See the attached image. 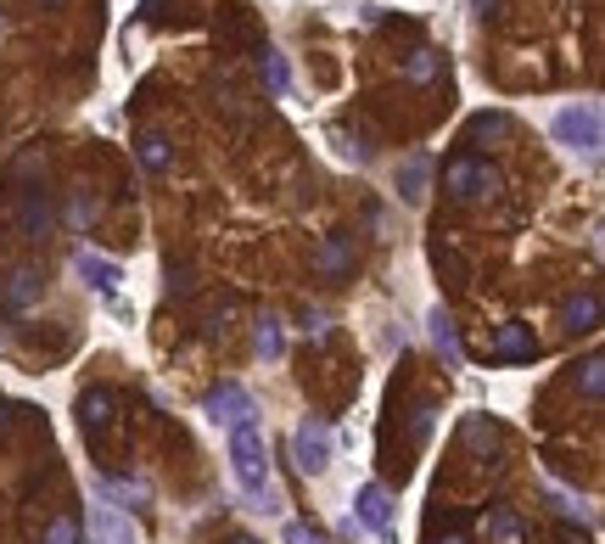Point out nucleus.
I'll return each instance as SVG.
<instances>
[{"label": "nucleus", "instance_id": "1", "mask_svg": "<svg viewBox=\"0 0 605 544\" xmlns=\"http://www.w3.org/2000/svg\"><path fill=\"white\" fill-rule=\"evenodd\" d=\"M230 472H236V483L253 494L258 511H281L275 488H269V444H264V427H258V421L230 427Z\"/></svg>", "mask_w": 605, "mask_h": 544}, {"label": "nucleus", "instance_id": "2", "mask_svg": "<svg viewBox=\"0 0 605 544\" xmlns=\"http://www.w3.org/2000/svg\"><path fill=\"white\" fill-rule=\"evenodd\" d=\"M549 135H555V146H566L572 158L583 163H600V107L594 101H572V107H561V113L549 118Z\"/></svg>", "mask_w": 605, "mask_h": 544}, {"label": "nucleus", "instance_id": "3", "mask_svg": "<svg viewBox=\"0 0 605 544\" xmlns=\"http://www.w3.org/2000/svg\"><path fill=\"white\" fill-rule=\"evenodd\" d=\"M443 186H449V197L477 202V197H493V191H499V169L482 163V158H471V152H460V158L443 163Z\"/></svg>", "mask_w": 605, "mask_h": 544}, {"label": "nucleus", "instance_id": "4", "mask_svg": "<svg viewBox=\"0 0 605 544\" xmlns=\"http://www.w3.org/2000/svg\"><path fill=\"white\" fill-rule=\"evenodd\" d=\"M292 455H297V472L303 477H320L325 466H331V427L325 421H297V432H292Z\"/></svg>", "mask_w": 605, "mask_h": 544}, {"label": "nucleus", "instance_id": "5", "mask_svg": "<svg viewBox=\"0 0 605 544\" xmlns=\"http://www.w3.org/2000/svg\"><path fill=\"white\" fill-rule=\"evenodd\" d=\"M202 416H208V421H225V427H241V421L258 416V404H253V393H247V387L225 382V387H213L208 399H202Z\"/></svg>", "mask_w": 605, "mask_h": 544}, {"label": "nucleus", "instance_id": "6", "mask_svg": "<svg viewBox=\"0 0 605 544\" xmlns=\"http://www.w3.org/2000/svg\"><path fill=\"white\" fill-rule=\"evenodd\" d=\"M85 533H90V544H141V528L129 522L118 505H90V516H85Z\"/></svg>", "mask_w": 605, "mask_h": 544}, {"label": "nucleus", "instance_id": "7", "mask_svg": "<svg viewBox=\"0 0 605 544\" xmlns=\"http://www.w3.org/2000/svg\"><path fill=\"white\" fill-rule=\"evenodd\" d=\"M113 410H118L113 387H90V393H79V427H85L90 444H101V438H107V427H113Z\"/></svg>", "mask_w": 605, "mask_h": 544}, {"label": "nucleus", "instance_id": "8", "mask_svg": "<svg viewBox=\"0 0 605 544\" xmlns=\"http://www.w3.org/2000/svg\"><path fill=\"white\" fill-rule=\"evenodd\" d=\"M353 522H359V528L387 533V528H393V494H387L381 483H365L359 494H353Z\"/></svg>", "mask_w": 605, "mask_h": 544}, {"label": "nucleus", "instance_id": "9", "mask_svg": "<svg viewBox=\"0 0 605 544\" xmlns=\"http://www.w3.org/2000/svg\"><path fill=\"white\" fill-rule=\"evenodd\" d=\"M73 275H79V281H85L90 292H101V298H113V292H118V281H124V270H118L113 258L85 253V247L73 253Z\"/></svg>", "mask_w": 605, "mask_h": 544}, {"label": "nucleus", "instance_id": "10", "mask_svg": "<svg viewBox=\"0 0 605 544\" xmlns=\"http://www.w3.org/2000/svg\"><path fill=\"white\" fill-rule=\"evenodd\" d=\"M538 354V337L533 326H521V320H505L499 337H493V359H505V365H527Z\"/></svg>", "mask_w": 605, "mask_h": 544}, {"label": "nucleus", "instance_id": "11", "mask_svg": "<svg viewBox=\"0 0 605 544\" xmlns=\"http://www.w3.org/2000/svg\"><path fill=\"white\" fill-rule=\"evenodd\" d=\"M314 270L325 275V281H348L353 275V236H325L320 247H314Z\"/></svg>", "mask_w": 605, "mask_h": 544}, {"label": "nucleus", "instance_id": "12", "mask_svg": "<svg viewBox=\"0 0 605 544\" xmlns=\"http://www.w3.org/2000/svg\"><path fill=\"white\" fill-rule=\"evenodd\" d=\"M426 331H432V343H437V354L449 359V365H460L465 359V348H460V331H454V315L437 303L432 315H426Z\"/></svg>", "mask_w": 605, "mask_h": 544}, {"label": "nucleus", "instance_id": "13", "mask_svg": "<svg viewBox=\"0 0 605 544\" xmlns=\"http://www.w3.org/2000/svg\"><path fill=\"white\" fill-rule=\"evenodd\" d=\"M561 326L572 331H600V292H577V298H566V309H561Z\"/></svg>", "mask_w": 605, "mask_h": 544}, {"label": "nucleus", "instance_id": "14", "mask_svg": "<svg viewBox=\"0 0 605 544\" xmlns=\"http://www.w3.org/2000/svg\"><path fill=\"white\" fill-rule=\"evenodd\" d=\"M426 174H432V158H426V152H409V158L398 163V197L421 202L426 197Z\"/></svg>", "mask_w": 605, "mask_h": 544}, {"label": "nucleus", "instance_id": "15", "mask_svg": "<svg viewBox=\"0 0 605 544\" xmlns=\"http://www.w3.org/2000/svg\"><path fill=\"white\" fill-rule=\"evenodd\" d=\"M135 158H141V169H146V174H169V163H174V146H169V135H157V129H146L141 141H135Z\"/></svg>", "mask_w": 605, "mask_h": 544}, {"label": "nucleus", "instance_id": "16", "mask_svg": "<svg viewBox=\"0 0 605 544\" xmlns=\"http://www.w3.org/2000/svg\"><path fill=\"white\" fill-rule=\"evenodd\" d=\"M40 298V270H29V264H23V270H12V281H6V292H0V303H6V309H29V303Z\"/></svg>", "mask_w": 605, "mask_h": 544}, {"label": "nucleus", "instance_id": "17", "mask_svg": "<svg viewBox=\"0 0 605 544\" xmlns=\"http://www.w3.org/2000/svg\"><path fill=\"white\" fill-rule=\"evenodd\" d=\"M17 225H23V236H34V242L45 236V225H51V208H45V191H23V202H17Z\"/></svg>", "mask_w": 605, "mask_h": 544}, {"label": "nucleus", "instance_id": "18", "mask_svg": "<svg viewBox=\"0 0 605 544\" xmlns=\"http://www.w3.org/2000/svg\"><path fill=\"white\" fill-rule=\"evenodd\" d=\"M258 62H264L269 90H275V96H286V90H292V68H286V57H281V51H269V45H258Z\"/></svg>", "mask_w": 605, "mask_h": 544}, {"label": "nucleus", "instance_id": "19", "mask_svg": "<svg viewBox=\"0 0 605 544\" xmlns=\"http://www.w3.org/2000/svg\"><path fill=\"white\" fill-rule=\"evenodd\" d=\"M437 73H443V57H437V51H415V57L404 62V79H409V85H432Z\"/></svg>", "mask_w": 605, "mask_h": 544}, {"label": "nucleus", "instance_id": "20", "mask_svg": "<svg viewBox=\"0 0 605 544\" xmlns=\"http://www.w3.org/2000/svg\"><path fill=\"white\" fill-rule=\"evenodd\" d=\"M253 343H258V354H264V359H281V354H286L281 320H275V315H264V320H258V331H253Z\"/></svg>", "mask_w": 605, "mask_h": 544}, {"label": "nucleus", "instance_id": "21", "mask_svg": "<svg viewBox=\"0 0 605 544\" xmlns=\"http://www.w3.org/2000/svg\"><path fill=\"white\" fill-rule=\"evenodd\" d=\"M577 387H583V399L600 404V393H605V359L600 354H589L583 365H577Z\"/></svg>", "mask_w": 605, "mask_h": 544}, {"label": "nucleus", "instance_id": "22", "mask_svg": "<svg viewBox=\"0 0 605 544\" xmlns=\"http://www.w3.org/2000/svg\"><path fill=\"white\" fill-rule=\"evenodd\" d=\"M465 444L471 449H499V427L482 416H465Z\"/></svg>", "mask_w": 605, "mask_h": 544}, {"label": "nucleus", "instance_id": "23", "mask_svg": "<svg viewBox=\"0 0 605 544\" xmlns=\"http://www.w3.org/2000/svg\"><path fill=\"white\" fill-rule=\"evenodd\" d=\"M432 258H437V270H449V275H454V287H465V281H471V270H465V258L454 253V247L437 242V247H432Z\"/></svg>", "mask_w": 605, "mask_h": 544}, {"label": "nucleus", "instance_id": "24", "mask_svg": "<svg viewBox=\"0 0 605 544\" xmlns=\"http://www.w3.org/2000/svg\"><path fill=\"white\" fill-rule=\"evenodd\" d=\"M96 219H101V202L79 191V197H73V208H68V225H73V230H85V225H96Z\"/></svg>", "mask_w": 605, "mask_h": 544}, {"label": "nucleus", "instance_id": "25", "mask_svg": "<svg viewBox=\"0 0 605 544\" xmlns=\"http://www.w3.org/2000/svg\"><path fill=\"white\" fill-rule=\"evenodd\" d=\"M505 129H510V118H505V113H482L477 124H471V135H477V141H482V135H488V141H499Z\"/></svg>", "mask_w": 605, "mask_h": 544}, {"label": "nucleus", "instance_id": "26", "mask_svg": "<svg viewBox=\"0 0 605 544\" xmlns=\"http://www.w3.org/2000/svg\"><path fill=\"white\" fill-rule=\"evenodd\" d=\"M45 544H79V522H73V516H57V522L45 528Z\"/></svg>", "mask_w": 605, "mask_h": 544}, {"label": "nucleus", "instance_id": "27", "mask_svg": "<svg viewBox=\"0 0 605 544\" xmlns=\"http://www.w3.org/2000/svg\"><path fill=\"white\" fill-rule=\"evenodd\" d=\"M286 544H325V533L309 522H286Z\"/></svg>", "mask_w": 605, "mask_h": 544}, {"label": "nucleus", "instance_id": "28", "mask_svg": "<svg viewBox=\"0 0 605 544\" xmlns=\"http://www.w3.org/2000/svg\"><path fill=\"white\" fill-rule=\"evenodd\" d=\"M493 533H499L505 544H516V539H521V528H516V516H510V511H493Z\"/></svg>", "mask_w": 605, "mask_h": 544}, {"label": "nucleus", "instance_id": "29", "mask_svg": "<svg viewBox=\"0 0 605 544\" xmlns=\"http://www.w3.org/2000/svg\"><path fill=\"white\" fill-rule=\"evenodd\" d=\"M432 416H437L432 404H421V410H415V421H409V427H415V438H426V432H432Z\"/></svg>", "mask_w": 605, "mask_h": 544}, {"label": "nucleus", "instance_id": "30", "mask_svg": "<svg viewBox=\"0 0 605 544\" xmlns=\"http://www.w3.org/2000/svg\"><path fill=\"white\" fill-rule=\"evenodd\" d=\"M303 331H309V337H325V331H331V320L314 309V315H303Z\"/></svg>", "mask_w": 605, "mask_h": 544}, {"label": "nucleus", "instance_id": "31", "mask_svg": "<svg viewBox=\"0 0 605 544\" xmlns=\"http://www.w3.org/2000/svg\"><path fill=\"white\" fill-rule=\"evenodd\" d=\"M471 6H477V17H493V12H499V0H471Z\"/></svg>", "mask_w": 605, "mask_h": 544}, {"label": "nucleus", "instance_id": "32", "mask_svg": "<svg viewBox=\"0 0 605 544\" xmlns=\"http://www.w3.org/2000/svg\"><path fill=\"white\" fill-rule=\"evenodd\" d=\"M561 544H589V533H583V539H577L572 528H561Z\"/></svg>", "mask_w": 605, "mask_h": 544}, {"label": "nucleus", "instance_id": "33", "mask_svg": "<svg viewBox=\"0 0 605 544\" xmlns=\"http://www.w3.org/2000/svg\"><path fill=\"white\" fill-rule=\"evenodd\" d=\"M437 544H471V539H465V533H460V528H454V533H449V539H437Z\"/></svg>", "mask_w": 605, "mask_h": 544}, {"label": "nucleus", "instance_id": "34", "mask_svg": "<svg viewBox=\"0 0 605 544\" xmlns=\"http://www.w3.org/2000/svg\"><path fill=\"white\" fill-rule=\"evenodd\" d=\"M0 432H6V399H0Z\"/></svg>", "mask_w": 605, "mask_h": 544}, {"label": "nucleus", "instance_id": "35", "mask_svg": "<svg viewBox=\"0 0 605 544\" xmlns=\"http://www.w3.org/2000/svg\"><path fill=\"white\" fill-rule=\"evenodd\" d=\"M230 544H258V539H230Z\"/></svg>", "mask_w": 605, "mask_h": 544}, {"label": "nucleus", "instance_id": "36", "mask_svg": "<svg viewBox=\"0 0 605 544\" xmlns=\"http://www.w3.org/2000/svg\"><path fill=\"white\" fill-rule=\"evenodd\" d=\"M45 6H68V0H45Z\"/></svg>", "mask_w": 605, "mask_h": 544}, {"label": "nucleus", "instance_id": "37", "mask_svg": "<svg viewBox=\"0 0 605 544\" xmlns=\"http://www.w3.org/2000/svg\"><path fill=\"white\" fill-rule=\"evenodd\" d=\"M387 544H398V539H387Z\"/></svg>", "mask_w": 605, "mask_h": 544}]
</instances>
